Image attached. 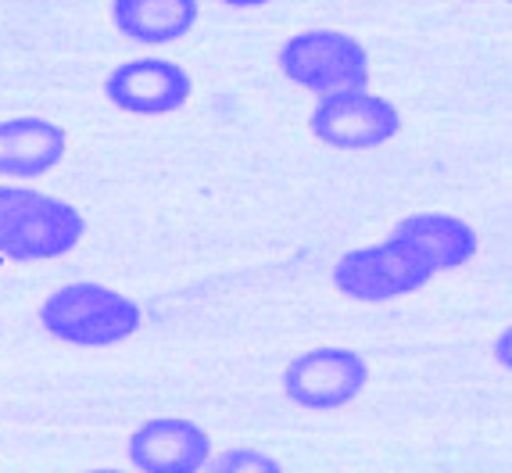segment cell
<instances>
[{"mask_svg":"<svg viewBox=\"0 0 512 473\" xmlns=\"http://www.w3.org/2000/svg\"><path fill=\"white\" fill-rule=\"evenodd\" d=\"M197 0H111V18L122 36L137 43H176L197 26Z\"/></svg>","mask_w":512,"mask_h":473,"instance_id":"8fae6325","label":"cell"},{"mask_svg":"<svg viewBox=\"0 0 512 473\" xmlns=\"http://www.w3.org/2000/svg\"><path fill=\"white\" fill-rule=\"evenodd\" d=\"M126 456L147 473H194L212 463V438L190 420L158 416L133 430Z\"/></svg>","mask_w":512,"mask_h":473,"instance_id":"52a82bcc","label":"cell"},{"mask_svg":"<svg viewBox=\"0 0 512 473\" xmlns=\"http://www.w3.org/2000/svg\"><path fill=\"white\" fill-rule=\"evenodd\" d=\"M280 69L312 94H333L369 83V54L348 33L308 29L280 47Z\"/></svg>","mask_w":512,"mask_h":473,"instance_id":"3957f363","label":"cell"},{"mask_svg":"<svg viewBox=\"0 0 512 473\" xmlns=\"http://www.w3.org/2000/svg\"><path fill=\"white\" fill-rule=\"evenodd\" d=\"M437 276V266L419 248H412L405 237L391 233L387 241L369 248H351L333 266V287L355 301H380L405 298V294L427 287Z\"/></svg>","mask_w":512,"mask_h":473,"instance_id":"7a4b0ae2","label":"cell"},{"mask_svg":"<svg viewBox=\"0 0 512 473\" xmlns=\"http://www.w3.org/2000/svg\"><path fill=\"white\" fill-rule=\"evenodd\" d=\"M65 129L54 126L51 119H22L0 122V176H15V180H36L43 172L65 158Z\"/></svg>","mask_w":512,"mask_h":473,"instance_id":"9c48e42d","label":"cell"},{"mask_svg":"<svg viewBox=\"0 0 512 473\" xmlns=\"http://www.w3.org/2000/svg\"><path fill=\"white\" fill-rule=\"evenodd\" d=\"M190 83L187 72L176 61L162 58H137L126 61L119 69H111L104 79V97L115 108L133 115H169L190 101Z\"/></svg>","mask_w":512,"mask_h":473,"instance_id":"8992f818","label":"cell"},{"mask_svg":"<svg viewBox=\"0 0 512 473\" xmlns=\"http://www.w3.org/2000/svg\"><path fill=\"white\" fill-rule=\"evenodd\" d=\"M308 126L330 147L373 151V147L391 144L402 133V115L391 101L369 94L366 86H355V90H333V94L319 97Z\"/></svg>","mask_w":512,"mask_h":473,"instance_id":"277c9868","label":"cell"},{"mask_svg":"<svg viewBox=\"0 0 512 473\" xmlns=\"http://www.w3.org/2000/svg\"><path fill=\"white\" fill-rule=\"evenodd\" d=\"M83 233H86V219L76 212V205L36 190L26 215H22V223H18L15 237L4 248V255L15 258V262L61 258L83 241Z\"/></svg>","mask_w":512,"mask_h":473,"instance_id":"ba28073f","label":"cell"},{"mask_svg":"<svg viewBox=\"0 0 512 473\" xmlns=\"http://www.w3.org/2000/svg\"><path fill=\"white\" fill-rule=\"evenodd\" d=\"M509 4H512V0H509Z\"/></svg>","mask_w":512,"mask_h":473,"instance_id":"2e32d148","label":"cell"},{"mask_svg":"<svg viewBox=\"0 0 512 473\" xmlns=\"http://www.w3.org/2000/svg\"><path fill=\"white\" fill-rule=\"evenodd\" d=\"M215 470L222 473H240V470H258V473H276L280 463L273 456H265V452H255V448H230V452H222V456L212 459Z\"/></svg>","mask_w":512,"mask_h":473,"instance_id":"4fadbf2b","label":"cell"},{"mask_svg":"<svg viewBox=\"0 0 512 473\" xmlns=\"http://www.w3.org/2000/svg\"><path fill=\"white\" fill-rule=\"evenodd\" d=\"M226 8H240V11H251V8H265V4H273V0H222Z\"/></svg>","mask_w":512,"mask_h":473,"instance_id":"9a60e30c","label":"cell"},{"mask_svg":"<svg viewBox=\"0 0 512 473\" xmlns=\"http://www.w3.org/2000/svg\"><path fill=\"white\" fill-rule=\"evenodd\" d=\"M33 194H36L33 187H4V183H0V251L11 244V237H15Z\"/></svg>","mask_w":512,"mask_h":473,"instance_id":"7c38bea8","label":"cell"},{"mask_svg":"<svg viewBox=\"0 0 512 473\" xmlns=\"http://www.w3.org/2000/svg\"><path fill=\"white\" fill-rule=\"evenodd\" d=\"M40 323L51 337L79 348H108L122 344L140 330V309L133 298L111 291L104 284H69L58 287L40 305Z\"/></svg>","mask_w":512,"mask_h":473,"instance_id":"6da1fadb","label":"cell"},{"mask_svg":"<svg viewBox=\"0 0 512 473\" xmlns=\"http://www.w3.org/2000/svg\"><path fill=\"white\" fill-rule=\"evenodd\" d=\"M391 233H398L412 248L423 251L437 266V273L441 269H462L480 248L477 230L466 219H459V215L444 212H412Z\"/></svg>","mask_w":512,"mask_h":473,"instance_id":"30bf717a","label":"cell"},{"mask_svg":"<svg viewBox=\"0 0 512 473\" xmlns=\"http://www.w3.org/2000/svg\"><path fill=\"white\" fill-rule=\"evenodd\" d=\"M366 384H369L366 359L355 348H337V344H323V348L301 352L283 370V391H287V398L294 405H301V409H316V413H330V409H341V405L355 402Z\"/></svg>","mask_w":512,"mask_h":473,"instance_id":"5b68a950","label":"cell"},{"mask_svg":"<svg viewBox=\"0 0 512 473\" xmlns=\"http://www.w3.org/2000/svg\"><path fill=\"white\" fill-rule=\"evenodd\" d=\"M495 359H498V366H505V370L512 373V327H505L502 334H498V341H495Z\"/></svg>","mask_w":512,"mask_h":473,"instance_id":"5bb4252c","label":"cell"}]
</instances>
